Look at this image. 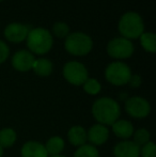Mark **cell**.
I'll return each instance as SVG.
<instances>
[{"label": "cell", "mask_w": 156, "mask_h": 157, "mask_svg": "<svg viewBox=\"0 0 156 157\" xmlns=\"http://www.w3.org/2000/svg\"><path fill=\"white\" fill-rule=\"evenodd\" d=\"M121 113L120 105L111 97H101L93 103L92 114L94 119L102 125H112Z\"/></svg>", "instance_id": "obj_1"}, {"label": "cell", "mask_w": 156, "mask_h": 157, "mask_svg": "<svg viewBox=\"0 0 156 157\" xmlns=\"http://www.w3.org/2000/svg\"><path fill=\"white\" fill-rule=\"evenodd\" d=\"M140 156L141 157H156V147L155 143L149 141L146 144L140 149Z\"/></svg>", "instance_id": "obj_24"}, {"label": "cell", "mask_w": 156, "mask_h": 157, "mask_svg": "<svg viewBox=\"0 0 156 157\" xmlns=\"http://www.w3.org/2000/svg\"><path fill=\"white\" fill-rule=\"evenodd\" d=\"M23 157H48L45 145L38 141H28L21 147Z\"/></svg>", "instance_id": "obj_13"}, {"label": "cell", "mask_w": 156, "mask_h": 157, "mask_svg": "<svg viewBox=\"0 0 156 157\" xmlns=\"http://www.w3.org/2000/svg\"><path fill=\"white\" fill-rule=\"evenodd\" d=\"M111 126L113 134L121 139H128L134 134V126L127 120H117Z\"/></svg>", "instance_id": "obj_15"}, {"label": "cell", "mask_w": 156, "mask_h": 157, "mask_svg": "<svg viewBox=\"0 0 156 157\" xmlns=\"http://www.w3.org/2000/svg\"><path fill=\"white\" fill-rule=\"evenodd\" d=\"M143 19L139 15V13L128 11L120 17L119 30L124 37L131 39V37L140 36V34L143 32Z\"/></svg>", "instance_id": "obj_3"}, {"label": "cell", "mask_w": 156, "mask_h": 157, "mask_svg": "<svg viewBox=\"0 0 156 157\" xmlns=\"http://www.w3.org/2000/svg\"><path fill=\"white\" fill-rule=\"evenodd\" d=\"M9 52H10V49H9L8 44L2 40H0V63L6 60Z\"/></svg>", "instance_id": "obj_25"}, {"label": "cell", "mask_w": 156, "mask_h": 157, "mask_svg": "<svg viewBox=\"0 0 156 157\" xmlns=\"http://www.w3.org/2000/svg\"><path fill=\"white\" fill-rule=\"evenodd\" d=\"M33 54L27 49H21L17 50L12 57V64L16 70L21 72H26L32 68V65L34 63Z\"/></svg>", "instance_id": "obj_9"}, {"label": "cell", "mask_w": 156, "mask_h": 157, "mask_svg": "<svg viewBox=\"0 0 156 157\" xmlns=\"http://www.w3.org/2000/svg\"><path fill=\"white\" fill-rule=\"evenodd\" d=\"M67 139H69L70 143L73 144L74 147H81V145L86 144L88 140L87 132L82 126H73L70 128L69 132H67Z\"/></svg>", "instance_id": "obj_14"}, {"label": "cell", "mask_w": 156, "mask_h": 157, "mask_svg": "<svg viewBox=\"0 0 156 157\" xmlns=\"http://www.w3.org/2000/svg\"><path fill=\"white\" fill-rule=\"evenodd\" d=\"M27 46L36 54H45L52 46V35L43 27L32 28L27 34Z\"/></svg>", "instance_id": "obj_2"}, {"label": "cell", "mask_w": 156, "mask_h": 157, "mask_svg": "<svg viewBox=\"0 0 156 157\" xmlns=\"http://www.w3.org/2000/svg\"><path fill=\"white\" fill-rule=\"evenodd\" d=\"M87 137L92 145H102L108 140L109 129L105 125L95 124L87 132Z\"/></svg>", "instance_id": "obj_12"}, {"label": "cell", "mask_w": 156, "mask_h": 157, "mask_svg": "<svg viewBox=\"0 0 156 157\" xmlns=\"http://www.w3.org/2000/svg\"><path fill=\"white\" fill-rule=\"evenodd\" d=\"M74 157H100V153L94 145L83 144L76 150Z\"/></svg>", "instance_id": "obj_19"}, {"label": "cell", "mask_w": 156, "mask_h": 157, "mask_svg": "<svg viewBox=\"0 0 156 157\" xmlns=\"http://www.w3.org/2000/svg\"><path fill=\"white\" fill-rule=\"evenodd\" d=\"M107 52L113 58H127L133 54L134 44L127 37H113L107 44Z\"/></svg>", "instance_id": "obj_7"}, {"label": "cell", "mask_w": 156, "mask_h": 157, "mask_svg": "<svg viewBox=\"0 0 156 157\" xmlns=\"http://www.w3.org/2000/svg\"><path fill=\"white\" fill-rule=\"evenodd\" d=\"M2 155H3V149L0 147V157H2Z\"/></svg>", "instance_id": "obj_27"}, {"label": "cell", "mask_w": 156, "mask_h": 157, "mask_svg": "<svg viewBox=\"0 0 156 157\" xmlns=\"http://www.w3.org/2000/svg\"><path fill=\"white\" fill-rule=\"evenodd\" d=\"M101 83L95 78H88L83 82V90L91 95L97 94L101 91Z\"/></svg>", "instance_id": "obj_22"}, {"label": "cell", "mask_w": 156, "mask_h": 157, "mask_svg": "<svg viewBox=\"0 0 156 157\" xmlns=\"http://www.w3.org/2000/svg\"><path fill=\"white\" fill-rule=\"evenodd\" d=\"M113 155L115 157H139L140 147L134 141H121L113 147Z\"/></svg>", "instance_id": "obj_11"}, {"label": "cell", "mask_w": 156, "mask_h": 157, "mask_svg": "<svg viewBox=\"0 0 156 157\" xmlns=\"http://www.w3.org/2000/svg\"><path fill=\"white\" fill-rule=\"evenodd\" d=\"M63 76L72 85H83L88 79V70L79 61H69L63 66Z\"/></svg>", "instance_id": "obj_6"}, {"label": "cell", "mask_w": 156, "mask_h": 157, "mask_svg": "<svg viewBox=\"0 0 156 157\" xmlns=\"http://www.w3.org/2000/svg\"><path fill=\"white\" fill-rule=\"evenodd\" d=\"M131 67L122 61H113L109 63L105 70L106 79L115 86H122L127 83L131 79Z\"/></svg>", "instance_id": "obj_5"}, {"label": "cell", "mask_w": 156, "mask_h": 157, "mask_svg": "<svg viewBox=\"0 0 156 157\" xmlns=\"http://www.w3.org/2000/svg\"><path fill=\"white\" fill-rule=\"evenodd\" d=\"M128 82L131 83V86H133V87H138V86L141 83V78H140V76H138V75H131Z\"/></svg>", "instance_id": "obj_26"}, {"label": "cell", "mask_w": 156, "mask_h": 157, "mask_svg": "<svg viewBox=\"0 0 156 157\" xmlns=\"http://www.w3.org/2000/svg\"><path fill=\"white\" fill-rule=\"evenodd\" d=\"M52 31H54V33L56 35L62 37L69 34L70 27L64 21H57V23H55L54 26H52Z\"/></svg>", "instance_id": "obj_23"}, {"label": "cell", "mask_w": 156, "mask_h": 157, "mask_svg": "<svg viewBox=\"0 0 156 157\" xmlns=\"http://www.w3.org/2000/svg\"><path fill=\"white\" fill-rule=\"evenodd\" d=\"M45 149L48 155H60L61 152L64 150V141H63V139L61 137L54 136L47 140V142L45 144Z\"/></svg>", "instance_id": "obj_16"}, {"label": "cell", "mask_w": 156, "mask_h": 157, "mask_svg": "<svg viewBox=\"0 0 156 157\" xmlns=\"http://www.w3.org/2000/svg\"><path fill=\"white\" fill-rule=\"evenodd\" d=\"M49 157H65V156H62V155H56V156H49Z\"/></svg>", "instance_id": "obj_28"}, {"label": "cell", "mask_w": 156, "mask_h": 157, "mask_svg": "<svg viewBox=\"0 0 156 157\" xmlns=\"http://www.w3.org/2000/svg\"><path fill=\"white\" fill-rule=\"evenodd\" d=\"M134 142L138 145V147H143L144 144L150 141V132H149L148 129L146 128H139L136 132H134Z\"/></svg>", "instance_id": "obj_21"}, {"label": "cell", "mask_w": 156, "mask_h": 157, "mask_svg": "<svg viewBox=\"0 0 156 157\" xmlns=\"http://www.w3.org/2000/svg\"><path fill=\"white\" fill-rule=\"evenodd\" d=\"M30 26L21 23H10L4 28V35L12 42H21L27 37Z\"/></svg>", "instance_id": "obj_10"}, {"label": "cell", "mask_w": 156, "mask_h": 157, "mask_svg": "<svg viewBox=\"0 0 156 157\" xmlns=\"http://www.w3.org/2000/svg\"><path fill=\"white\" fill-rule=\"evenodd\" d=\"M16 132L13 128H2L0 130V147L2 149L11 147L16 141Z\"/></svg>", "instance_id": "obj_18"}, {"label": "cell", "mask_w": 156, "mask_h": 157, "mask_svg": "<svg viewBox=\"0 0 156 157\" xmlns=\"http://www.w3.org/2000/svg\"><path fill=\"white\" fill-rule=\"evenodd\" d=\"M155 41L156 35L153 32H142L140 34V42L144 49L149 50L151 52H155Z\"/></svg>", "instance_id": "obj_20"}, {"label": "cell", "mask_w": 156, "mask_h": 157, "mask_svg": "<svg viewBox=\"0 0 156 157\" xmlns=\"http://www.w3.org/2000/svg\"><path fill=\"white\" fill-rule=\"evenodd\" d=\"M93 41L91 36L82 31L71 32L67 35L64 46L73 55H86L91 50Z\"/></svg>", "instance_id": "obj_4"}, {"label": "cell", "mask_w": 156, "mask_h": 157, "mask_svg": "<svg viewBox=\"0 0 156 157\" xmlns=\"http://www.w3.org/2000/svg\"><path fill=\"white\" fill-rule=\"evenodd\" d=\"M125 110L133 118L142 119L150 114L151 105L143 97L131 96L125 103Z\"/></svg>", "instance_id": "obj_8"}, {"label": "cell", "mask_w": 156, "mask_h": 157, "mask_svg": "<svg viewBox=\"0 0 156 157\" xmlns=\"http://www.w3.org/2000/svg\"><path fill=\"white\" fill-rule=\"evenodd\" d=\"M52 62L49 59L46 58H40L34 60V63L32 65L34 73L40 75V76H48L52 72Z\"/></svg>", "instance_id": "obj_17"}]
</instances>
